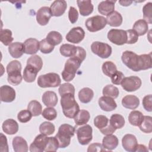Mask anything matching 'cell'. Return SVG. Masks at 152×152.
Masks as SVG:
<instances>
[{
  "label": "cell",
  "instance_id": "cell-25",
  "mask_svg": "<svg viewBox=\"0 0 152 152\" xmlns=\"http://www.w3.org/2000/svg\"><path fill=\"white\" fill-rule=\"evenodd\" d=\"M119 141L116 135L110 134L107 135L103 138L102 146L107 150H113L118 145Z\"/></svg>",
  "mask_w": 152,
  "mask_h": 152
},
{
  "label": "cell",
  "instance_id": "cell-58",
  "mask_svg": "<svg viewBox=\"0 0 152 152\" xmlns=\"http://www.w3.org/2000/svg\"><path fill=\"white\" fill-rule=\"evenodd\" d=\"M136 151H148V149L144 145L138 144Z\"/></svg>",
  "mask_w": 152,
  "mask_h": 152
},
{
  "label": "cell",
  "instance_id": "cell-41",
  "mask_svg": "<svg viewBox=\"0 0 152 152\" xmlns=\"http://www.w3.org/2000/svg\"><path fill=\"white\" fill-rule=\"evenodd\" d=\"M102 69L104 75L110 77L117 71V68L112 61H106L103 64Z\"/></svg>",
  "mask_w": 152,
  "mask_h": 152
},
{
  "label": "cell",
  "instance_id": "cell-31",
  "mask_svg": "<svg viewBox=\"0 0 152 152\" xmlns=\"http://www.w3.org/2000/svg\"><path fill=\"white\" fill-rule=\"evenodd\" d=\"M94 92L92 89L88 87H84L78 92V98L83 103H88L93 99Z\"/></svg>",
  "mask_w": 152,
  "mask_h": 152
},
{
  "label": "cell",
  "instance_id": "cell-33",
  "mask_svg": "<svg viewBox=\"0 0 152 152\" xmlns=\"http://www.w3.org/2000/svg\"><path fill=\"white\" fill-rule=\"evenodd\" d=\"M61 54L65 57H72L77 51V46L70 44L62 45L59 48Z\"/></svg>",
  "mask_w": 152,
  "mask_h": 152
},
{
  "label": "cell",
  "instance_id": "cell-45",
  "mask_svg": "<svg viewBox=\"0 0 152 152\" xmlns=\"http://www.w3.org/2000/svg\"><path fill=\"white\" fill-rule=\"evenodd\" d=\"M152 3L148 2L142 8L143 18L148 24H152Z\"/></svg>",
  "mask_w": 152,
  "mask_h": 152
},
{
  "label": "cell",
  "instance_id": "cell-14",
  "mask_svg": "<svg viewBox=\"0 0 152 152\" xmlns=\"http://www.w3.org/2000/svg\"><path fill=\"white\" fill-rule=\"evenodd\" d=\"M138 141L135 135L130 134L125 135L122 139V145L123 148L127 151H136Z\"/></svg>",
  "mask_w": 152,
  "mask_h": 152
},
{
  "label": "cell",
  "instance_id": "cell-42",
  "mask_svg": "<svg viewBox=\"0 0 152 152\" xmlns=\"http://www.w3.org/2000/svg\"><path fill=\"white\" fill-rule=\"evenodd\" d=\"M55 130V125L49 122H43L39 126V131L45 135H50L54 133Z\"/></svg>",
  "mask_w": 152,
  "mask_h": 152
},
{
  "label": "cell",
  "instance_id": "cell-30",
  "mask_svg": "<svg viewBox=\"0 0 152 152\" xmlns=\"http://www.w3.org/2000/svg\"><path fill=\"white\" fill-rule=\"evenodd\" d=\"M132 30H134L138 36H143L148 31V23L143 19L138 20L134 24Z\"/></svg>",
  "mask_w": 152,
  "mask_h": 152
},
{
  "label": "cell",
  "instance_id": "cell-54",
  "mask_svg": "<svg viewBox=\"0 0 152 152\" xmlns=\"http://www.w3.org/2000/svg\"><path fill=\"white\" fill-rule=\"evenodd\" d=\"M78 18V12L73 7H70L68 11V18L69 21L72 24H74L77 22Z\"/></svg>",
  "mask_w": 152,
  "mask_h": 152
},
{
  "label": "cell",
  "instance_id": "cell-52",
  "mask_svg": "<svg viewBox=\"0 0 152 152\" xmlns=\"http://www.w3.org/2000/svg\"><path fill=\"white\" fill-rule=\"evenodd\" d=\"M125 77L124 74L119 71H116L111 77H110V79H111V81L113 84L115 85H119L121 84V82L122 81V80L124 79V78Z\"/></svg>",
  "mask_w": 152,
  "mask_h": 152
},
{
  "label": "cell",
  "instance_id": "cell-29",
  "mask_svg": "<svg viewBox=\"0 0 152 152\" xmlns=\"http://www.w3.org/2000/svg\"><path fill=\"white\" fill-rule=\"evenodd\" d=\"M106 21L107 23L112 27H119L122 24L123 18L119 12L114 11L107 15Z\"/></svg>",
  "mask_w": 152,
  "mask_h": 152
},
{
  "label": "cell",
  "instance_id": "cell-50",
  "mask_svg": "<svg viewBox=\"0 0 152 152\" xmlns=\"http://www.w3.org/2000/svg\"><path fill=\"white\" fill-rule=\"evenodd\" d=\"M32 114L28 110H21L17 115L18 120L21 123H26L30 121Z\"/></svg>",
  "mask_w": 152,
  "mask_h": 152
},
{
  "label": "cell",
  "instance_id": "cell-39",
  "mask_svg": "<svg viewBox=\"0 0 152 152\" xmlns=\"http://www.w3.org/2000/svg\"><path fill=\"white\" fill-rule=\"evenodd\" d=\"M102 93L104 96H107L115 99L118 97L119 91L116 87L112 84H108L103 88Z\"/></svg>",
  "mask_w": 152,
  "mask_h": 152
},
{
  "label": "cell",
  "instance_id": "cell-22",
  "mask_svg": "<svg viewBox=\"0 0 152 152\" xmlns=\"http://www.w3.org/2000/svg\"><path fill=\"white\" fill-rule=\"evenodd\" d=\"M78 7L79 8L80 13L83 16H87L92 13L93 11V5L90 0H78L77 1Z\"/></svg>",
  "mask_w": 152,
  "mask_h": 152
},
{
  "label": "cell",
  "instance_id": "cell-1",
  "mask_svg": "<svg viewBox=\"0 0 152 152\" xmlns=\"http://www.w3.org/2000/svg\"><path fill=\"white\" fill-rule=\"evenodd\" d=\"M121 59L122 62L133 71L146 70L152 67L151 53L138 55L132 51L125 50L122 53Z\"/></svg>",
  "mask_w": 152,
  "mask_h": 152
},
{
  "label": "cell",
  "instance_id": "cell-35",
  "mask_svg": "<svg viewBox=\"0 0 152 152\" xmlns=\"http://www.w3.org/2000/svg\"><path fill=\"white\" fill-rule=\"evenodd\" d=\"M110 124L116 129H121L124 127L125 121L124 118L118 113L113 114L109 120Z\"/></svg>",
  "mask_w": 152,
  "mask_h": 152
},
{
  "label": "cell",
  "instance_id": "cell-16",
  "mask_svg": "<svg viewBox=\"0 0 152 152\" xmlns=\"http://www.w3.org/2000/svg\"><path fill=\"white\" fill-rule=\"evenodd\" d=\"M51 17L52 13L48 7H42L36 12V20L40 26L46 25Z\"/></svg>",
  "mask_w": 152,
  "mask_h": 152
},
{
  "label": "cell",
  "instance_id": "cell-19",
  "mask_svg": "<svg viewBox=\"0 0 152 152\" xmlns=\"http://www.w3.org/2000/svg\"><path fill=\"white\" fill-rule=\"evenodd\" d=\"M39 42L34 38H28L24 42V53L28 55L36 53L39 50Z\"/></svg>",
  "mask_w": 152,
  "mask_h": 152
},
{
  "label": "cell",
  "instance_id": "cell-17",
  "mask_svg": "<svg viewBox=\"0 0 152 152\" xmlns=\"http://www.w3.org/2000/svg\"><path fill=\"white\" fill-rule=\"evenodd\" d=\"M67 7V3L64 0L55 1L50 5V10L52 13V16L60 17L62 15Z\"/></svg>",
  "mask_w": 152,
  "mask_h": 152
},
{
  "label": "cell",
  "instance_id": "cell-4",
  "mask_svg": "<svg viewBox=\"0 0 152 152\" xmlns=\"http://www.w3.org/2000/svg\"><path fill=\"white\" fill-rule=\"evenodd\" d=\"M21 64L17 61H12L7 66L8 74V82L13 86H17L21 83L23 77L21 75Z\"/></svg>",
  "mask_w": 152,
  "mask_h": 152
},
{
  "label": "cell",
  "instance_id": "cell-7",
  "mask_svg": "<svg viewBox=\"0 0 152 152\" xmlns=\"http://www.w3.org/2000/svg\"><path fill=\"white\" fill-rule=\"evenodd\" d=\"M107 24L106 18L101 15H95L87 19L85 25L90 32H96L102 30Z\"/></svg>",
  "mask_w": 152,
  "mask_h": 152
},
{
  "label": "cell",
  "instance_id": "cell-49",
  "mask_svg": "<svg viewBox=\"0 0 152 152\" xmlns=\"http://www.w3.org/2000/svg\"><path fill=\"white\" fill-rule=\"evenodd\" d=\"M59 148V143L55 137H49L45 151H56Z\"/></svg>",
  "mask_w": 152,
  "mask_h": 152
},
{
  "label": "cell",
  "instance_id": "cell-8",
  "mask_svg": "<svg viewBox=\"0 0 152 152\" xmlns=\"http://www.w3.org/2000/svg\"><path fill=\"white\" fill-rule=\"evenodd\" d=\"M91 50L93 53L103 59L109 58L112 52V48L109 45L98 41L92 43Z\"/></svg>",
  "mask_w": 152,
  "mask_h": 152
},
{
  "label": "cell",
  "instance_id": "cell-3",
  "mask_svg": "<svg viewBox=\"0 0 152 152\" xmlns=\"http://www.w3.org/2000/svg\"><path fill=\"white\" fill-rule=\"evenodd\" d=\"M75 128L71 125L64 124L61 125L57 134L55 135L58 143L59 148H64L68 147L71 142V138L74 135Z\"/></svg>",
  "mask_w": 152,
  "mask_h": 152
},
{
  "label": "cell",
  "instance_id": "cell-24",
  "mask_svg": "<svg viewBox=\"0 0 152 152\" xmlns=\"http://www.w3.org/2000/svg\"><path fill=\"white\" fill-rule=\"evenodd\" d=\"M43 104L47 107H55L58 103L56 94L52 91H45L42 97Z\"/></svg>",
  "mask_w": 152,
  "mask_h": 152
},
{
  "label": "cell",
  "instance_id": "cell-36",
  "mask_svg": "<svg viewBox=\"0 0 152 152\" xmlns=\"http://www.w3.org/2000/svg\"><path fill=\"white\" fill-rule=\"evenodd\" d=\"M140 129L144 133L152 132V118L150 116H144L141 122L138 125Z\"/></svg>",
  "mask_w": 152,
  "mask_h": 152
},
{
  "label": "cell",
  "instance_id": "cell-27",
  "mask_svg": "<svg viewBox=\"0 0 152 152\" xmlns=\"http://www.w3.org/2000/svg\"><path fill=\"white\" fill-rule=\"evenodd\" d=\"M12 147L15 152H27L28 150L27 141L20 136H16L13 138Z\"/></svg>",
  "mask_w": 152,
  "mask_h": 152
},
{
  "label": "cell",
  "instance_id": "cell-56",
  "mask_svg": "<svg viewBox=\"0 0 152 152\" xmlns=\"http://www.w3.org/2000/svg\"><path fill=\"white\" fill-rule=\"evenodd\" d=\"M1 151L8 152V145L7 143V137L2 134L1 133Z\"/></svg>",
  "mask_w": 152,
  "mask_h": 152
},
{
  "label": "cell",
  "instance_id": "cell-40",
  "mask_svg": "<svg viewBox=\"0 0 152 152\" xmlns=\"http://www.w3.org/2000/svg\"><path fill=\"white\" fill-rule=\"evenodd\" d=\"M12 33L9 29H1L0 31V40L5 46H9L13 40Z\"/></svg>",
  "mask_w": 152,
  "mask_h": 152
},
{
  "label": "cell",
  "instance_id": "cell-32",
  "mask_svg": "<svg viewBox=\"0 0 152 152\" xmlns=\"http://www.w3.org/2000/svg\"><path fill=\"white\" fill-rule=\"evenodd\" d=\"M90 118V114L86 110H80L74 118V122L77 125H83L86 124Z\"/></svg>",
  "mask_w": 152,
  "mask_h": 152
},
{
  "label": "cell",
  "instance_id": "cell-13",
  "mask_svg": "<svg viewBox=\"0 0 152 152\" xmlns=\"http://www.w3.org/2000/svg\"><path fill=\"white\" fill-rule=\"evenodd\" d=\"M85 37V31L80 27H73L66 35V40L72 43H79Z\"/></svg>",
  "mask_w": 152,
  "mask_h": 152
},
{
  "label": "cell",
  "instance_id": "cell-12",
  "mask_svg": "<svg viewBox=\"0 0 152 152\" xmlns=\"http://www.w3.org/2000/svg\"><path fill=\"white\" fill-rule=\"evenodd\" d=\"M49 137L46 135L40 134L36 137L33 142L30 144L29 150L31 152H43L48 142Z\"/></svg>",
  "mask_w": 152,
  "mask_h": 152
},
{
  "label": "cell",
  "instance_id": "cell-9",
  "mask_svg": "<svg viewBox=\"0 0 152 152\" xmlns=\"http://www.w3.org/2000/svg\"><path fill=\"white\" fill-rule=\"evenodd\" d=\"M107 38L112 43L121 46L126 43L127 34L126 30L111 29L107 33Z\"/></svg>",
  "mask_w": 152,
  "mask_h": 152
},
{
  "label": "cell",
  "instance_id": "cell-15",
  "mask_svg": "<svg viewBox=\"0 0 152 152\" xmlns=\"http://www.w3.org/2000/svg\"><path fill=\"white\" fill-rule=\"evenodd\" d=\"M16 94L14 89L10 86L4 85L0 88V98L2 102L10 103L15 99Z\"/></svg>",
  "mask_w": 152,
  "mask_h": 152
},
{
  "label": "cell",
  "instance_id": "cell-57",
  "mask_svg": "<svg viewBox=\"0 0 152 152\" xmlns=\"http://www.w3.org/2000/svg\"><path fill=\"white\" fill-rule=\"evenodd\" d=\"M116 131V129H115L110 124V123L103 129L100 130V131L103 134V135H110L112 134L115 131Z\"/></svg>",
  "mask_w": 152,
  "mask_h": 152
},
{
  "label": "cell",
  "instance_id": "cell-37",
  "mask_svg": "<svg viewBox=\"0 0 152 152\" xmlns=\"http://www.w3.org/2000/svg\"><path fill=\"white\" fill-rule=\"evenodd\" d=\"M46 39L48 42L53 46L60 44L62 41L61 34L56 31H50L46 36Z\"/></svg>",
  "mask_w": 152,
  "mask_h": 152
},
{
  "label": "cell",
  "instance_id": "cell-20",
  "mask_svg": "<svg viewBox=\"0 0 152 152\" xmlns=\"http://www.w3.org/2000/svg\"><path fill=\"white\" fill-rule=\"evenodd\" d=\"M8 52L12 58H19L24 53V44L17 42L11 43L8 46Z\"/></svg>",
  "mask_w": 152,
  "mask_h": 152
},
{
  "label": "cell",
  "instance_id": "cell-26",
  "mask_svg": "<svg viewBox=\"0 0 152 152\" xmlns=\"http://www.w3.org/2000/svg\"><path fill=\"white\" fill-rule=\"evenodd\" d=\"M115 2L116 1H102L98 5L99 12L104 15H108L113 11H114Z\"/></svg>",
  "mask_w": 152,
  "mask_h": 152
},
{
  "label": "cell",
  "instance_id": "cell-10",
  "mask_svg": "<svg viewBox=\"0 0 152 152\" xmlns=\"http://www.w3.org/2000/svg\"><path fill=\"white\" fill-rule=\"evenodd\" d=\"M121 84L124 90L131 92L139 89L141 86L142 81L141 79L137 76H129L124 77Z\"/></svg>",
  "mask_w": 152,
  "mask_h": 152
},
{
  "label": "cell",
  "instance_id": "cell-11",
  "mask_svg": "<svg viewBox=\"0 0 152 152\" xmlns=\"http://www.w3.org/2000/svg\"><path fill=\"white\" fill-rule=\"evenodd\" d=\"M93 129L89 125H85L79 128L77 131V139L79 143L85 145L88 144L93 138Z\"/></svg>",
  "mask_w": 152,
  "mask_h": 152
},
{
  "label": "cell",
  "instance_id": "cell-28",
  "mask_svg": "<svg viewBox=\"0 0 152 152\" xmlns=\"http://www.w3.org/2000/svg\"><path fill=\"white\" fill-rule=\"evenodd\" d=\"M38 72L39 71L35 68L27 64L23 71V78L26 82L32 83L36 80Z\"/></svg>",
  "mask_w": 152,
  "mask_h": 152
},
{
  "label": "cell",
  "instance_id": "cell-6",
  "mask_svg": "<svg viewBox=\"0 0 152 152\" xmlns=\"http://www.w3.org/2000/svg\"><path fill=\"white\" fill-rule=\"evenodd\" d=\"M37 84L40 87H56L60 86L61 80L59 74L54 72H49L41 75L38 77Z\"/></svg>",
  "mask_w": 152,
  "mask_h": 152
},
{
  "label": "cell",
  "instance_id": "cell-43",
  "mask_svg": "<svg viewBox=\"0 0 152 152\" xmlns=\"http://www.w3.org/2000/svg\"><path fill=\"white\" fill-rule=\"evenodd\" d=\"M27 64L33 66L39 71L43 66V61L39 55H35L30 56L27 59Z\"/></svg>",
  "mask_w": 152,
  "mask_h": 152
},
{
  "label": "cell",
  "instance_id": "cell-47",
  "mask_svg": "<svg viewBox=\"0 0 152 152\" xmlns=\"http://www.w3.org/2000/svg\"><path fill=\"white\" fill-rule=\"evenodd\" d=\"M58 91L61 96L66 93H71L72 94H75V87L72 84L68 83H64L60 85Z\"/></svg>",
  "mask_w": 152,
  "mask_h": 152
},
{
  "label": "cell",
  "instance_id": "cell-18",
  "mask_svg": "<svg viewBox=\"0 0 152 152\" xmlns=\"http://www.w3.org/2000/svg\"><path fill=\"white\" fill-rule=\"evenodd\" d=\"M99 105L102 110L106 112H110L117 107L116 103L115 100L107 96H102L98 101Z\"/></svg>",
  "mask_w": 152,
  "mask_h": 152
},
{
  "label": "cell",
  "instance_id": "cell-55",
  "mask_svg": "<svg viewBox=\"0 0 152 152\" xmlns=\"http://www.w3.org/2000/svg\"><path fill=\"white\" fill-rule=\"evenodd\" d=\"M106 151V149H104L103 148V147L102 146V144H99V143H93L91 144H90L87 149V151L88 152H90V151Z\"/></svg>",
  "mask_w": 152,
  "mask_h": 152
},
{
  "label": "cell",
  "instance_id": "cell-53",
  "mask_svg": "<svg viewBox=\"0 0 152 152\" xmlns=\"http://www.w3.org/2000/svg\"><path fill=\"white\" fill-rule=\"evenodd\" d=\"M142 106L144 109L148 112L152 111V96L148 94L144 97L142 99Z\"/></svg>",
  "mask_w": 152,
  "mask_h": 152
},
{
  "label": "cell",
  "instance_id": "cell-46",
  "mask_svg": "<svg viewBox=\"0 0 152 152\" xmlns=\"http://www.w3.org/2000/svg\"><path fill=\"white\" fill-rule=\"evenodd\" d=\"M42 115L45 119L48 121H53L57 117V112L53 107H48L44 109Z\"/></svg>",
  "mask_w": 152,
  "mask_h": 152
},
{
  "label": "cell",
  "instance_id": "cell-5",
  "mask_svg": "<svg viewBox=\"0 0 152 152\" xmlns=\"http://www.w3.org/2000/svg\"><path fill=\"white\" fill-rule=\"evenodd\" d=\"M82 62L81 59L76 57H70L65 62L64 70L62 72L63 80L66 82L72 80Z\"/></svg>",
  "mask_w": 152,
  "mask_h": 152
},
{
  "label": "cell",
  "instance_id": "cell-44",
  "mask_svg": "<svg viewBox=\"0 0 152 152\" xmlns=\"http://www.w3.org/2000/svg\"><path fill=\"white\" fill-rule=\"evenodd\" d=\"M109 124V119L104 115H98L94 119V125L99 130L105 128Z\"/></svg>",
  "mask_w": 152,
  "mask_h": 152
},
{
  "label": "cell",
  "instance_id": "cell-34",
  "mask_svg": "<svg viewBox=\"0 0 152 152\" xmlns=\"http://www.w3.org/2000/svg\"><path fill=\"white\" fill-rule=\"evenodd\" d=\"M143 117L144 115L140 111L132 110L128 115V121L131 125L135 126H138L141 122Z\"/></svg>",
  "mask_w": 152,
  "mask_h": 152
},
{
  "label": "cell",
  "instance_id": "cell-51",
  "mask_svg": "<svg viewBox=\"0 0 152 152\" xmlns=\"http://www.w3.org/2000/svg\"><path fill=\"white\" fill-rule=\"evenodd\" d=\"M127 34V44H134L138 40V35L132 29L126 30Z\"/></svg>",
  "mask_w": 152,
  "mask_h": 152
},
{
  "label": "cell",
  "instance_id": "cell-2",
  "mask_svg": "<svg viewBox=\"0 0 152 152\" xmlns=\"http://www.w3.org/2000/svg\"><path fill=\"white\" fill-rule=\"evenodd\" d=\"M61 97V105L64 115L68 118H74L80 110V107L75 100L74 94L66 93Z\"/></svg>",
  "mask_w": 152,
  "mask_h": 152
},
{
  "label": "cell",
  "instance_id": "cell-21",
  "mask_svg": "<svg viewBox=\"0 0 152 152\" xmlns=\"http://www.w3.org/2000/svg\"><path fill=\"white\" fill-rule=\"evenodd\" d=\"M122 104L126 109H135L140 104V100L134 95H126L122 99Z\"/></svg>",
  "mask_w": 152,
  "mask_h": 152
},
{
  "label": "cell",
  "instance_id": "cell-23",
  "mask_svg": "<svg viewBox=\"0 0 152 152\" xmlns=\"http://www.w3.org/2000/svg\"><path fill=\"white\" fill-rule=\"evenodd\" d=\"M3 131L8 135H13L16 134L18 131V123L12 119H8L2 124Z\"/></svg>",
  "mask_w": 152,
  "mask_h": 152
},
{
  "label": "cell",
  "instance_id": "cell-59",
  "mask_svg": "<svg viewBox=\"0 0 152 152\" xmlns=\"http://www.w3.org/2000/svg\"><path fill=\"white\" fill-rule=\"evenodd\" d=\"M119 3L122 6L128 7V6H129L132 3V1H119Z\"/></svg>",
  "mask_w": 152,
  "mask_h": 152
},
{
  "label": "cell",
  "instance_id": "cell-48",
  "mask_svg": "<svg viewBox=\"0 0 152 152\" xmlns=\"http://www.w3.org/2000/svg\"><path fill=\"white\" fill-rule=\"evenodd\" d=\"M39 49L42 53L45 54L50 53L54 49V46L50 45L46 39H44L42 40L39 42Z\"/></svg>",
  "mask_w": 152,
  "mask_h": 152
},
{
  "label": "cell",
  "instance_id": "cell-38",
  "mask_svg": "<svg viewBox=\"0 0 152 152\" xmlns=\"http://www.w3.org/2000/svg\"><path fill=\"white\" fill-rule=\"evenodd\" d=\"M27 110L31 112L33 116H37L42 113V106L39 102L33 100L28 103Z\"/></svg>",
  "mask_w": 152,
  "mask_h": 152
}]
</instances>
